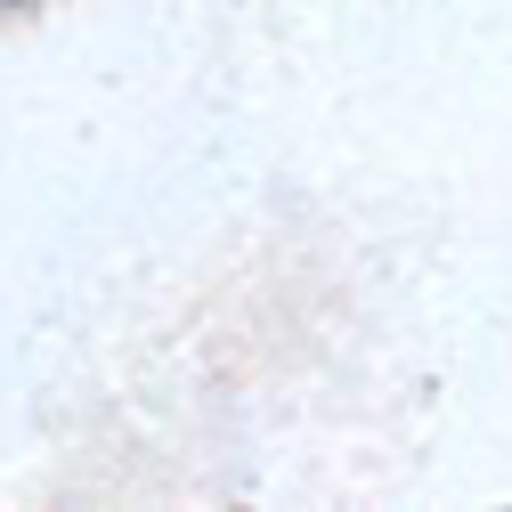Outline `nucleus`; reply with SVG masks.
Returning a JSON list of instances; mask_svg holds the SVG:
<instances>
[]
</instances>
